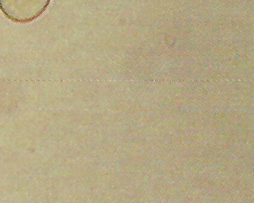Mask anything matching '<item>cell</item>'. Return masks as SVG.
I'll return each instance as SVG.
<instances>
[{
  "instance_id": "obj_1",
  "label": "cell",
  "mask_w": 254,
  "mask_h": 203,
  "mask_svg": "<svg viewBox=\"0 0 254 203\" xmlns=\"http://www.w3.org/2000/svg\"><path fill=\"white\" fill-rule=\"evenodd\" d=\"M52 0H0V11L13 23L26 24L39 18Z\"/></svg>"
}]
</instances>
